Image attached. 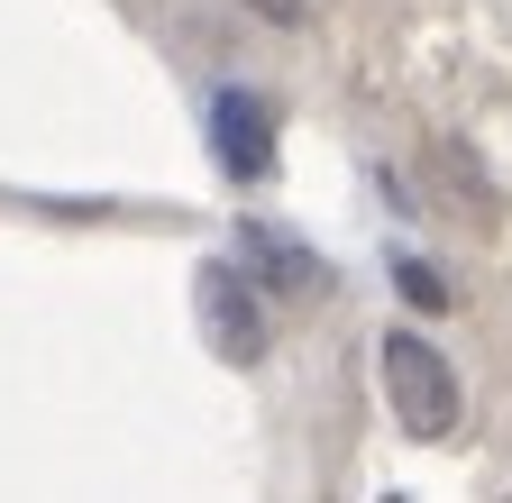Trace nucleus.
I'll return each mask as SVG.
<instances>
[{
    "label": "nucleus",
    "instance_id": "obj_5",
    "mask_svg": "<svg viewBox=\"0 0 512 503\" xmlns=\"http://www.w3.org/2000/svg\"><path fill=\"white\" fill-rule=\"evenodd\" d=\"M247 10H266V19H284V28H293V19H311V0H247Z\"/></svg>",
    "mask_w": 512,
    "mask_h": 503
},
{
    "label": "nucleus",
    "instance_id": "obj_7",
    "mask_svg": "<svg viewBox=\"0 0 512 503\" xmlns=\"http://www.w3.org/2000/svg\"><path fill=\"white\" fill-rule=\"evenodd\" d=\"M503 503H512V494H503Z\"/></svg>",
    "mask_w": 512,
    "mask_h": 503
},
{
    "label": "nucleus",
    "instance_id": "obj_1",
    "mask_svg": "<svg viewBox=\"0 0 512 503\" xmlns=\"http://www.w3.org/2000/svg\"><path fill=\"white\" fill-rule=\"evenodd\" d=\"M384 394H394V421H403L412 439H448V430H458V412H467L458 366H448L421 330H394V339H384Z\"/></svg>",
    "mask_w": 512,
    "mask_h": 503
},
{
    "label": "nucleus",
    "instance_id": "obj_6",
    "mask_svg": "<svg viewBox=\"0 0 512 503\" xmlns=\"http://www.w3.org/2000/svg\"><path fill=\"white\" fill-rule=\"evenodd\" d=\"M384 503H403V494H384Z\"/></svg>",
    "mask_w": 512,
    "mask_h": 503
},
{
    "label": "nucleus",
    "instance_id": "obj_4",
    "mask_svg": "<svg viewBox=\"0 0 512 503\" xmlns=\"http://www.w3.org/2000/svg\"><path fill=\"white\" fill-rule=\"evenodd\" d=\"M394 275H403V293H412V302H430V311H439V302H448V284H439V275H430V266H412V257H403V266H394Z\"/></svg>",
    "mask_w": 512,
    "mask_h": 503
},
{
    "label": "nucleus",
    "instance_id": "obj_2",
    "mask_svg": "<svg viewBox=\"0 0 512 503\" xmlns=\"http://www.w3.org/2000/svg\"><path fill=\"white\" fill-rule=\"evenodd\" d=\"M202 330H211V348L229 366H256V357H266V311H256V293H247L238 266H202Z\"/></svg>",
    "mask_w": 512,
    "mask_h": 503
},
{
    "label": "nucleus",
    "instance_id": "obj_3",
    "mask_svg": "<svg viewBox=\"0 0 512 503\" xmlns=\"http://www.w3.org/2000/svg\"><path fill=\"white\" fill-rule=\"evenodd\" d=\"M211 138H220V165H229L238 183H256V174L275 165V110L229 83V92H211Z\"/></svg>",
    "mask_w": 512,
    "mask_h": 503
}]
</instances>
